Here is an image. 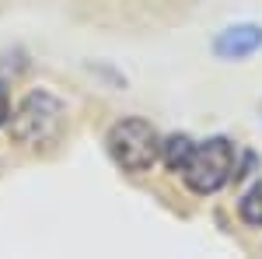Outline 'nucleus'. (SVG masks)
I'll return each instance as SVG.
<instances>
[{"label":"nucleus","mask_w":262,"mask_h":259,"mask_svg":"<svg viewBox=\"0 0 262 259\" xmlns=\"http://www.w3.org/2000/svg\"><path fill=\"white\" fill-rule=\"evenodd\" d=\"M63 126H67V109L56 95L49 91H32L25 95L18 105V112L11 116V137L21 147H49L63 137Z\"/></svg>","instance_id":"f257e3e1"},{"label":"nucleus","mask_w":262,"mask_h":259,"mask_svg":"<svg viewBox=\"0 0 262 259\" xmlns=\"http://www.w3.org/2000/svg\"><path fill=\"white\" fill-rule=\"evenodd\" d=\"M231 175H234V144L227 137H210L206 144H196L185 168H182L185 186L200 196L224 189L231 182Z\"/></svg>","instance_id":"f03ea898"},{"label":"nucleus","mask_w":262,"mask_h":259,"mask_svg":"<svg viewBox=\"0 0 262 259\" xmlns=\"http://www.w3.org/2000/svg\"><path fill=\"white\" fill-rule=\"evenodd\" d=\"M108 154L122 172L140 175L161 158V137L147 119H119L108 130Z\"/></svg>","instance_id":"7ed1b4c3"},{"label":"nucleus","mask_w":262,"mask_h":259,"mask_svg":"<svg viewBox=\"0 0 262 259\" xmlns=\"http://www.w3.org/2000/svg\"><path fill=\"white\" fill-rule=\"evenodd\" d=\"M262 46V28L259 25H231L224 28L217 42H213V53L224 56V60H242V56H252Z\"/></svg>","instance_id":"20e7f679"},{"label":"nucleus","mask_w":262,"mask_h":259,"mask_svg":"<svg viewBox=\"0 0 262 259\" xmlns=\"http://www.w3.org/2000/svg\"><path fill=\"white\" fill-rule=\"evenodd\" d=\"M192 137H185V133H175V137H168L161 144V154H164V165L171 168V172H182L185 168V161H189V154H192Z\"/></svg>","instance_id":"39448f33"},{"label":"nucleus","mask_w":262,"mask_h":259,"mask_svg":"<svg viewBox=\"0 0 262 259\" xmlns=\"http://www.w3.org/2000/svg\"><path fill=\"white\" fill-rule=\"evenodd\" d=\"M238 214H242L245 224L262 228V182H255V186H252V189L242 196V203H238Z\"/></svg>","instance_id":"423d86ee"},{"label":"nucleus","mask_w":262,"mask_h":259,"mask_svg":"<svg viewBox=\"0 0 262 259\" xmlns=\"http://www.w3.org/2000/svg\"><path fill=\"white\" fill-rule=\"evenodd\" d=\"M7 116H11V102H7V91H4V84H0V126L7 123Z\"/></svg>","instance_id":"0eeeda50"}]
</instances>
